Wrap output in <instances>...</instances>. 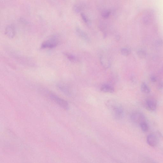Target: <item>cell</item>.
<instances>
[{"instance_id": "ac0fdd59", "label": "cell", "mask_w": 163, "mask_h": 163, "mask_svg": "<svg viewBox=\"0 0 163 163\" xmlns=\"http://www.w3.org/2000/svg\"><path fill=\"white\" fill-rule=\"evenodd\" d=\"M111 14V11L108 10H106L103 11L102 14V16L103 18L107 19L109 17Z\"/></svg>"}, {"instance_id": "ba28073f", "label": "cell", "mask_w": 163, "mask_h": 163, "mask_svg": "<svg viewBox=\"0 0 163 163\" xmlns=\"http://www.w3.org/2000/svg\"><path fill=\"white\" fill-rule=\"evenodd\" d=\"M57 86L60 91L67 96H70L71 95V91L69 87L64 83H58L57 84Z\"/></svg>"}, {"instance_id": "30bf717a", "label": "cell", "mask_w": 163, "mask_h": 163, "mask_svg": "<svg viewBox=\"0 0 163 163\" xmlns=\"http://www.w3.org/2000/svg\"><path fill=\"white\" fill-rule=\"evenodd\" d=\"M75 30H76L77 34L79 37L85 41L88 42H90V37L85 32L82 30L78 27H77Z\"/></svg>"}, {"instance_id": "8fae6325", "label": "cell", "mask_w": 163, "mask_h": 163, "mask_svg": "<svg viewBox=\"0 0 163 163\" xmlns=\"http://www.w3.org/2000/svg\"><path fill=\"white\" fill-rule=\"evenodd\" d=\"M100 62L101 65L104 68L108 69L110 67L111 62L109 59L105 55H101L100 57Z\"/></svg>"}, {"instance_id": "ffe728a7", "label": "cell", "mask_w": 163, "mask_h": 163, "mask_svg": "<svg viewBox=\"0 0 163 163\" xmlns=\"http://www.w3.org/2000/svg\"><path fill=\"white\" fill-rule=\"evenodd\" d=\"M81 17L83 21L86 23H89V21L88 18L84 14H81Z\"/></svg>"}, {"instance_id": "44dd1931", "label": "cell", "mask_w": 163, "mask_h": 163, "mask_svg": "<svg viewBox=\"0 0 163 163\" xmlns=\"http://www.w3.org/2000/svg\"><path fill=\"white\" fill-rule=\"evenodd\" d=\"M150 78L151 81L152 82H155L157 81V78L154 75H152L150 77Z\"/></svg>"}, {"instance_id": "8992f818", "label": "cell", "mask_w": 163, "mask_h": 163, "mask_svg": "<svg viewBox=\"0 0 163 163\" xmlns=\"http://www.w3.org/2000/svg\"><path fill=\"white\" fill-rule=\"evenodd\" d=\"M145 106L147 109L151 111H154L157 108V102L153 98H148L145 102Z\"/></svg>"}, {"instance_id": "7a4b0ae2", "label": "cell", "mask_w": 163, "mask_h": 163, "mask_svg": "<svg viewBox=\"0 0 163 163\" xmlns=\"http://www.w3.org/2000/svg\"><path fill=\"white\" fill-rule=\"evenodd\" d=\"M45 90V95L51 100L56 103L63 109L67 110L69 109L68 103L65 99L60 97L51 91L46 90Z\"/></svg>"}, {"instance_id": "5b68a950", "label": "cell", "mask_w": 163, "mask_h": 163, "mask_svg": "<svg viewBox=\"0 0 163 163\" xmlns=\"http://www.w3.org/2000/svg\"><path fill=\"white\" fill-rule=\"evenodd\" d=\"M14 55V56L15 59H16L19 62L22 63L27 66H33L34 63H33L31 59L27 57L21 56V55Z\"/></svg>"}, {"instance_id": "9c48e42d", "label": "cell", "mask_w": 163, "mask_h": 163, "mask_svg": "<svg viewBox=\"0 0 163 163\" xmlns=\"http://www.w3.org/2000/svg\"><path fill=\"white\" fill-rule=\"evenodd\" d=\"M5 33L6 36L10 39H13L15 35L14 27L12 25L7 26L5 28Z\"/></svg>"}, {"instance_id": "7402d4cb", "label": "cell", "mask_w": 163, "mask_h": 163, "mask_svg": "<svg viewBox=\"0 0 163 163\" xmlns=\"http://www.w3.org/2000/svg\"><path fill=\"white\" fill-rule=\"evenodd\" d=\"M158 88L159 89L162 90L163 88V83L160 82L158 85Z\"/></svg>"}, {"instance_id": "277c9868", "label": "cell", "mask_w": 163, "mask_h": 163, "mask_svg": "<svg viewBox=\"0 0 163 163\" xmlns=\"http://www.w3.org/2000/svg\"><path fill=\"white\" fill-rule=\"evenodd\" d=\"M131 120L134 123L140 125L141 123L145 121L144 115L142 113L139 112H135L131 115Z\"/></svg>"}, {"instance_id": "cb8c5ba5", "label": "cell", "mask_w": 163, "mask_h": 163, "mask_svg": "<svg viewBox=\"0 0 163 163\" xmlns=\"http://www.w3.org/2000/svg\"><path fill=\"white\" fill-rule=\"evenodd\" d=\"M131 80L133 82H136V79L135 77L132 76L131 78Z\"/></svg>"}, {"instance_id": "52a82bcc", "label": "cell", "mask_w": 163, "mask_h": 163, "mask_svg": "<svg viewBox=\"0 0 163 163\" xmlns=\"http://www.w3.org/2000/svg\"><path fill=\"white\" fill-rule=\"evenodd\" d=\"M146 141L148 144L152 147L156 146L158 143L157 137L154 134H150L148 135L147 137Z\"/></svg>"}, {"instance_id": "d6986e66", "label": "cell", "mask_w": 163, "mask_h": 163, "mask_svg": "<svg viewBox=\"0 0 163 163\" xmlns=\"http://www.w3.org/2000/svg\"><path fill=\"white\" fill-rule=\"evenodd\" d=\"M73 9L75 12L77 13H79L81 10V7L78 5H74L73 7Z\"/></svg>"}, {"instance_id": "5bb4252c", "label": "cell", "mask_w": 163, "mask_h": 163, "mask_svg": "<svg viewBox=\"0 0 163 163\" xmlns=\"http://www.w3.org/2000/svg\"><path fill=\"white\" fill-rule=\"evenodd\" d=\"M141 90L142 93L146 94L149 93L151 91L149 87L145 83H141Z\"/></svg>"}, {"instance_id": "d4e9b609", "label": "cell", "mask_w": 163, "mask_h": 163, "mask_svg": "<svg viewBox=\"0 0 163 163\" xmlns=\"http://www.w3.org/2000/svg\"></svg>"}, {"instance_id": "e0dca14e", "label": "cell", "mask_w": 163, "mask_h": 163, "mask_svg": "<svg viewBox=\"0 0 163 163\" xmlns=\"http://www.w3.org/2000/svg\"><path fill=\"white\" fill-rule=\"evenodd\" d=\"M137 54L139 57L141 58H144L146 56V52L144 50H139L137 51Z\"/></svg>"}, {"instance_id": "9a60e30c", "label": "cell", "mask_w": 163, "mask_h": 163, "mask_svg": "<svg viewBox=\"0 0 163 163\" xmlns=\"http://www.w3.org/2000/svg\"><path fill=\"white\" fill-rule=\"evenodd\" d=\"M122 55L124 56H128L131 53V50L127 47H123L121 50Z\"/></svg>"}, {"instance_id": "6da1fadb", "label": "cell", "mask_w": 163, "mask_h": 163, "mask_svg": "<svg viewBox=\"0 0 163 163\" xmlns=\"http://www.w3.org/2000/svg\"><path fill=\"white\" fill-rule=\"evenodd\" d=\"M106 106L115 119L120 120L124 117V109L120 102L114 99H110L106 102Z\"/></svg>"}, {"instance_id": "4fadbf2b", "label": "cell", "mask_w": 163, "mask_h": 163, "mask_svg": "<svg viewBox=\"0 0 163 163\" xmlns=\"http://www.w3.org/2000/svg\"><path fill=\"white\" fill-rule=\"evenodd\" d=\"M63 54L69 60L73 62L76 63L79 61L78 58L75 55L67 52H64Z\"/></svg>"}, {"instance_id": "603a6c76", "label": "cell", "mask_w": 163, "mask_h": 163, "mask_svg": "<svg viewBox=\"0 0 163 163\" xmlns=\"http://www.w3.org/2000/svg\"><path fill=\"white\" fill-rule=\"evenodd\" d=\"M157 44L159 45H163V41L162 40V39H159V40H158Z\"/></svg>"}, {"instance_id": "2e32d148", "label": "cell", "mask_w": 163, "mask_h": 163, "mask_svg": "<svg viewBox=\"0 0 163 163\" xmlns=\"http://www.w3.org/2000/svg\"><path fill=\"white\" fill-rule=\"evenodd\" d=\"M142 130L144 132H148L149 127L148 124L146 121L142 122L140 125Z\"/></svg>"}, {"instance_id": "7c38bea8", "label": "cell", "mask_w": 163, "mask_h": 163, "mask_svg": "<svg viewBox=\"0 0 163 163\" xmlns=\"http://www.w3.org/2000/svg\"><path fill=\"white\" fill-rule=\"evenodd\" d=\"M101 90L104 93H112L114 92V89L112 85L108 84H104L101 86Z\"/></svg>"}, {"instance_id": "3957f363", "label": "cell", "mask_w": 163, "mask_h": 163, "mask_svg": "<svg viewBox=\"0 0 163 163\" xmlns=\"http://www.w3.org/2000/svg\"><path fill=\"white\" fill-rule=\"evenodd\" d=\"M60 41L56 36H53L47 40L43 42L42 44L41 49H52L56 47L59 44Z\"/></svg>"}]
</instances>
